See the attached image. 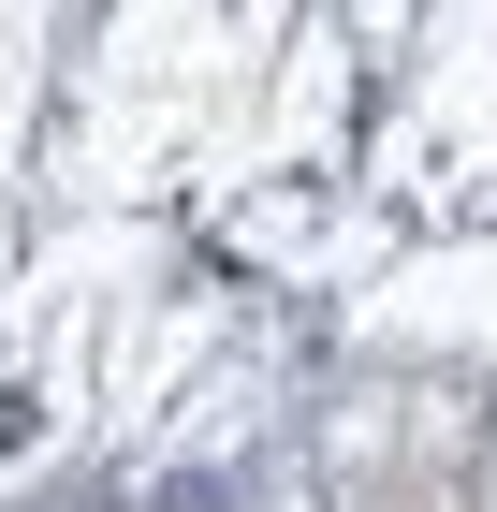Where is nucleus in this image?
<instances>
[{
	"label": "nucleus",
	"mask_w": 497,
	"mask_h": 512,
	"mask_svg": "<svg viewBox=\"0 0 497 512\" xmlns=\"http://www.w3.org/2000/svg\"><path fill=\"white\" fill-rule=\"evenodd\" d=\"M147 512H234V483H220V469H205V483H161Z\"/></svg>",
	"instance_id": "obj_1"
},
{
	"label": "nucleus",
	"mask_w": 497,
	"mask_h": 512,
	"mask_svg": "<svg viewBox=\"0 0 497 512\" xmlns=\"http://www.w3.org/2000/svg\"><path fill=\"white\" fill-rule=\"evenodd\" d=\"M15 439H30V395H15V381H0V454H15Z\"/></svg>",
	"instance_id": "obj_2"
}]
</instances>
